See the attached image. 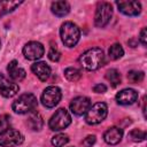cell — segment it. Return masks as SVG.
<instances>
[{
  "mask_svg": "<svg viewBox=\"0 0 147 147\" xmlns=\"http://www.w3.org/2000/svg\"><path fill=\"white\" fill-rule=\"evenodd\" d=\"M20 87L16 83L7 79L3 75L0 74V93L5 98H11L17 94Z\"/></svg>",
  "mask_w": 147,
  "mask_h": 147,
  "instance_id": "11",
  "label": "cell"
},
{
  "mask_svg": "<svg viewBox=\"0 0 147 147\" xmlns=\"http://www.w3.org/2000/svg\"><path fill=\"white\" fill-rule=\"evenodd\" d=\"M144 77H145V75H144L142 71L131 70V71H129V74H127V78H129V80L132 82V83H140V82L144 79Z\"/></svg>",
  "mask_w": 147,
  "mask_h": 147,
  "instance_id": "25",
  "label": "cell"
},
{
  "mask_svg": "<svg viewBox=\"0 0 147 147\" xmlns=\"http://www.w3.org/2000/svg\"><path fill=\"white\" fill-rule=\"evenodd\" d=\"M64 76H65V78H67L68 80H70V82H77V80L80 79V77H82V71L78 70L77 68L70 67V68H67V69L64 70Z\"/></svg>",
  "mask_w": 147,
  "mask_h": 147,
  "instance_id": "22",
  "label": "cell"
},
{
  "mask_svg": "<svg viewBox=\"0 0 147 147\" xmlns=\"http://www.w3.org/2000/svg\"><path fill=\"white\" fill-rule=\"evenodd\" d=\"M61 98H62V92L60 87L52 85L44 90L41 94V103L46 108H53L60 102Z\"/></svg>",
  "mask_w": 147,
  "mask_h": 147,
  "instance_id": "8",
  "label": "cell"
},
{
  "mask_svg": "<svg viewBox=\"0 0 147 147\" xmlns=\"http://www.w3.org/2000/svg\"><path fill=\"white\" fill-rule=\"evenodd\" d=\"M26 123H28V126L33 131H40L42 125H44V121H42L41 116L38 113H34V111H32L30 114Z\"/></svg>",
  "mask_w": 147,
  "mask_h": 147,
  "instance_id": "18",
  "label": "cell"
},
{
  "mask_svg": "<svg viewBox=\"0 0 147 147\" xmlns=\"http://www.w3.org/2000/svg\"><path fill=\"white\" fill-rule=\"evenodd\" d=\"M0 46H1V41H0Z\"/></svg>",
  "mask_w": 147,
  "mask_h": 147,
  "instance_id": "31",
  "label": "cell"
},
{
  "mask_svg": "<svg viewBox=\"0 0 147 147\" xmlns=\"http://www.w3.org/2000/svg\"><path fill=\"white\" fill-rule=\"evenodd\" d=\"M138 100V92L133 88H124L116 94V101L118 105L127 106L132 105Z\"/></svg>",
  "mask_w": 147,
  "mask_h": 147,
  "instance_id": "13",
  "label": "cell"
},
{
  "mask_svg": "<svg viewBox=\"0 0 147 147\" xmlns=\"http://www.w3.org/2000/svg\"><path fill=\"white\" fill-rule=\"evenodd\" d=\"M106 78L108 79V82L113 87H116L121 84V74L116 69H109L106 74Z\"/></svg>",
  "mask_w": 147,
  "mask_h": 147,
  "instance_id": "20",
  "label": "cell"
},
{
  "mask_svg": "<svg viewBox=\"0 0 147 147\" xmlns=\"http://www.w3.org/2000/svg\"><path fill=\"white\" fill-rule=\"evenodd\" d=\"M122 138H123V130L117 126H113L108 129L103 134V139L108 145H117L118 142H121Z\"/></svg>",
  "mask_w": 147,
  "mask_h": 147,
  "instance_id": "16",
  "label": "cell"
},
{
  "mask_svg": "<svg viewBox=\"0 0 147 147\" xmlns=\"http://www.w3.org/2000/svg\"><path fill=\"white\" fill-rule=\"evenodd\" d=\"M79 63L84 69L88 71L99 69L105 63L103 51L98 47H93L85 51L79 57Z\"/></svg>",
  "mask_w": 147,
  "mask_h": 147,
  "instance_id": "1",
  "label": "cell"
},
{
  "mask_svg": "<svg viewBox=\"0 0 147 147\" xmlns=\"http://www.w3.org/2000/svg\"><path fill=\"white\" fill-rule=\"evenodd\" d=\"M93 91L95 93H105L107 91V86L105 84H96L94 87H93Z\"/></svg>",
  "mask_w": 147,
  "mask_h": 147,
  "instance_id": "30",
  "label": "cell"
},
{
  "mask_svg": "<svg viewBox=\"0 0 147 147\" xmlns=\"http://www.w3.org/2000/svg\"><path fill=\"white\" fill-rule=\"evenodd\" d=\"M24 141L23 134L15 129H7L0 132V146L1 147H16Z\"/></svg>",
  "mask_w": 147,
  "mask_h": 147,
  "instance_id": "6",
  "label": "cell"
},
{
  "mask_svg": "<svg viewBox=\"0 0 147 147\" xmlns=\"http://www.w3.org/2000/svg\"><path fill=\"white\" fill-rule=\"evenodd\" d=\"M7 71L13 82H21L25 78V70L18 65V62L16 60H13L7 65Z\"/></svg>",
  "mask_w": 147,
  "mask_h": 147,
  "instance_id": "14",
  "label": "cell"
},
{
  "mask_svg": "<svg viewBox=\"0 0 147 147\" xmlns=\"http://www.w3.org/2000/svg\"><path fill=\"white\" fill-rule=\"evenodd\" d=\"M60 55H61V54H60L59 49L56 48V46H52L51 49H49V52H48V57H49V60L53 61V62H56V61L60 60Z\"/></svg>",
  "mask_w": 147,
  "mask_h": 147,
  "instance_id": "27",
  "label": "cell"
},
{
  "mask_svg": "<svg viewBox=\"0 0 147 147\" xmlns=\"http://www.w3.org/2000/svg\"><path fill=\"white\" fill-rule=\"evenodd\" d=\"M113 16V7L109 2H100L94 15V23L98 28L106 26Z\"/></svg>",
  "mask_w": 147,
  "mask_h": 147,
  "instance_id": "7",
  "label": "cell"
},
{
  "mask_svg": "<svg viewBox=\"0 0 147 147\" xmlns=\"http://www.w3.org/2000/svg\"><path fill=\"white\" fill-rule=\"evenodd\" d=\"M139 40H140V42L142 44V46H146V45H147V30H146V28H144V29L141 30Z\"/></svg>",
  "mask_w": 147,
  "mask_h": 147,
  "instance_id": "29",
  "label": "cell"
},
{
  "mask_svg": "<svg viewBox=\"0 0 147 147\" xmlns=\"http://www.w3.org/2000/svg\"><path fill=\"white\" fill-rule=\"evenodd\" d=\"M69 141V137L64 133H59L52 138V145L55 147H63Z\"/></svg>",
  "mask_w": 147,
  "mask_h": 147,
  "instance_id": "23",
  "label": "cell"
},
{
  "mask_svg": "<svg viewBox=\"0 0 147 147\" xmlns=\"http://www.w3.org/2000/svg\"><path fill=\"white\" fill-rule=\"evenodd\" d=\"M10 125V117L8 115H2L0 117V132L9 129Z\"/></svg>",
  "mask_w": 147,
  "mask_h": 147,
  "instance_id": "26",
  "label": "cell"
},
{
  "mask_svg": "<svg viewBox=\"0 0 147 147\" xmlns=\"http://www.w3.org/2000/svg\"><path fill=\"white\" fill-rule=\"evenodd\" d=\"M31 70L32 72L42 82L47 80L48 77L51 76V67L46 63V62H36L31 65Z\"/></svg>",
  "mask_w": 147,
  "mask_h": 147,
  "instance_id": "15",
  "label": "cell"
},
{
  "mask_svg": "<svg viewBox=\"0 0 147 147\" xmlns=\"http://www.w3.org/2000/svg\"><path fill=\"white\" fill-rule=\"evenodd\" d=\"M116 6L121 13L127 16H136L141 11V5L138 1H117Z\"/></svg>",
  "mask_w": 147,
  "mask_h": 147,
  "instance_id": "12",
  "label": "cell"
},
{
  "mask_svg": "<svg viewBox=\"0 0 147 147\" xmlns=\"http://www.w3.org/2000/svg\"><path fill=\"white\" fill-rule=\"evenodd\" d=\"M82 144L84 147H92L95 144V136H87Z\"/></svg>",
  "mask_w": 147,
  "mask_h": 147,
  "instance_id": "28",
  "label": "cell"
},
{
  "mask_svg": "<svg viewBox=\"0 0 147 147\" xmlns=\"http://www.w3.org/2000/svg\"><path fill=\"white\" fill-rule=\"evenodd\" d=\"M52 13L59 17H63L69 14L70 11V5L67 1H54L51 6Z\"/></svg>",
  "mask_w": 147,
  "mask_h": 147,
  "instance_id": "17",
  "label": "cell"
},
{
  "mask_svg": "<svg viewBox=\"0 0 147 147\" xmlns=\"http://www.w3.org/2000/svg\"><path fill=\"white\" fill-rule=\"evenodd\" d=\"M108 54H109V59L110 60H118V59H121L123 56L124 49L121 46V44H114V45L110 46V48L108 51Z\"/></svg>",
  "mask_w": 147,
  "mask_h": 147,
  "instance_id": "21",
  "label": "cell"
},
{
  "mask_svg": "<svg viewBox=\"0 0 147 147\" xmlns=\"http://www.w3.org/2000/svg\"><path fill=\"white\" fill-rule=\"evenodd\" d=\"M91 107V100L87 96H77L70 102V110L77 116L85 115Z\"/></svg>",
  "mask_w": 147,
  "mask_h": 147,
  "instance_id": "10",
  "label": "cell"
},
{
  "mask_svg": "<svg viewBox=\"0 0 147 147\" xmlns=\"http://www.w3.org/2000/svg\"><path fill=\"white\" fill-rule=\"evenodd\" d=\"M70 123H71V116L68 113V110L64 108H60L51 117L48 125H49V129L53 131H61L68 127Z\"/></svg>",
  "mask_w": 147,
  "mask_h": 147,
  "instance_id": "5",
  "label": "cell"
},
{
  "mask_svg": "<svg viewBox=\"0 0 147 147\" xmlns=\"http://www.w3.org/2000/svg\"><path fill=\"white\" fill-rule=\"evenodd\" d=\"M22 3V1H0V17H2L3 15L13 11L14 9H16Z\"/></svg>",
  "mask_w": 147,
  "mask_h": 147,
  "instance_id": "19",
  "label": "cell"
},
{
  "mask_svg": "<svg viewBox=\"0 0 147 147\" xmlns=\"http://www.w3.org/2000/svg\"><path fill=\"white\" fill-rule=\"evenodd\" d=\"M44 53H45L44 46L38 41H29L23 47V55L25 56V59L31 61L40 59L44 55Z\"/></svg>",
  "mask_w": 147,
  "mask_h": 147,
  "instance_id": "9",
  "label": "cell"
},
{
  "mask_svg": "<svg viewBox=\"0 0 147 147\" xmlns=\"http://www.w3.org/2000/svg\"><path fill=\"white\" fill-rule=\"evenodd\" d=\"M37 106H38V101L36 95H33L32 93H24L13 102L11 108L16 114L23 115L34 111Z\"/></svg>",
  "mask_w": 147,
  "mask_h": 147,
  "instance_id": "2",
  "label": "cell"
},
{
  "mask_svg": "<svg viewBox=\"0 0 147 147\" xmlns=\"http://www.w3.org/2000/svg\"><path fill=\"white\" fill-rule=\"evenodd\" d=\"M108 114V107L105 102H98L94 103L88 108V110L85 114V121L87 124L95 125L101 123Z\"/></svg>",
  "mask_w": 147,
  "mask_h": 147,
  "instance_id": "4",
  "label": "cell"
},
{
  "mask_svg": "<svg viewBox=\"0 0 147 147\" xmlns=\"http://www.w3.org/2000/svg\"><path fill=\"white\" fill-rule=\"evenodd\" d=\"M129 136H130L131 140H133L136 142H140V141H144L146 139V132L142 130H139V129L132 130Z\"/></svg>",
  "mask_w": 147,
  "mask_h": 147,
  "instance_id": "24",
  "label": "cell"
},
{
  "mask_svg": "<svg viewBox=\"0 0 147 147\" xmlns=\"http://www.w3.org/2000/svg\"><path fill=\"white\" fill-rule=\"evenodd\" d=\"M61 40L67 47H74L77 45L80 38L79 28L72 22H64L60 29Z\"/></svg>",
  "mask_w": 147,
  "mask_h": 147,
  "instance_id": "3",
  "label": "cell"
}]
</instances>
